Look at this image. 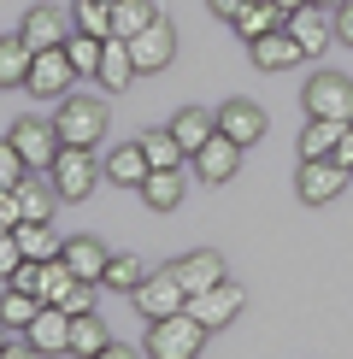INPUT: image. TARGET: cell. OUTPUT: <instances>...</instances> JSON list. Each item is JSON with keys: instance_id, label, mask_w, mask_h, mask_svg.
Masks as SVG:
<instances>
[{"instance_id": "obj_1", "label": "cell", "mask_w": 353, "mask_h": 359, "mask_svg": "<svg viewBox=\"0 0 353 359\" xmlns=\"http://www.w3.org/2000/svg\"><path fill=\"white\" fill-rule=\"evenodd\" d=\"M200 348H206V324L188 318V306L147 324V359H200Z\"/></svg>"}, {"instance_id": "obj_2", "label": "cell", "mask_w": 353, "mask_h": 359, "mask_svg": "<svg viewBox=\"0 0 353 359\" xmlns=\"http://www.w3.org/2000/svg\"><path fill=\"white\" fill-rule=\"evenodd\" d=\"M106 100H95V95H65L59 100V118H53V130H59V142L65 147H95L100 136H106Z\"/></svg>"}, {"instance_id": "obj_3", "label": "cell", "mask_w": 353, "mask_h": 359, "mask_svg": "<svg viewBox=\"0 0 353 359\" xmlns=\"http://www.w3.org/2000/svg\"><path fill=\"white\" fill-rule=\"evenodd\" d=\"M306 118H335V124H353V83L342 71H318L306 77Z\"/></svg>"}, {"instance_id": "obj_4", "label": "cell", "mask_w": 353, "mask_h": 359, "mask_svg": "<svg viewBox=\"0 0 353 359\" xmlns=\"http://www.w3.org/2000/svg\"><path fill=\"white\" fill-rule=\"evenodd\" d=\"M53 194L59 201H88L95 194V147H59V159H53Z\"/></svg>"}, {"instance_id": "obj_5", "label": "cell", "mask_w": 353, "mask_h": 359, "mask_svg": "<svg viewBox=\"0 0 353 359\" xmlns=\"http://www.w3.org/2000/svg\"><path fill=\"white\" fill-rule=\"evenodd\" d=\"M130 301H136V312L153 324V318H171V312H183V306H188V289H183V277L165 265V271H147V283L130 294Z\"/></svg>"}, {"instance_id": "obj_6", "label": "cell", "mask_w": 353, "mask_h": 359, "mask_svg": "<svg viewBox=\"0 0 353 359\" xmlns=\"http://www.w3.org/2000/svg\"><path fill=\"white\" fill-rule=\"evenodd\" d=\"M347 183H353V171L342 159H300V177H294V189H300L306 206H330Z\"/></svg>"}, {"instance_id": "obj_7", "label": "cell", "mask_w": 353, "mask_h": 359, "mask_svg": "<svg viewBox=\"0 0 353 359\" xmlns=\"http://www.w3.org/2000/svg\"><path fill=\"white\" fill-rule=\"evenodd\" d=\"M71 83H77L71 53H65V48H48V53H36V65H29V83H24V88H29L36 100H65Z\"/></svg>"}, {"instance_id": "obj_8", "label": "cell", "mask_w": 353, "mask_h": 359, "mask_svg": "<svg viewBox=\"0 0 353 359\" xmlns=\"http://www.w3.org/2000/svg\"><path fill=\"white\" fill-rule=\"evenodd\" d=\"M130 53H136V71H141V77L165 71L171 59H176V24H171V18H153L141 36H130Z\"/></svg>"}, {"instance_id": "obj_9", "label": "cell", "mask_w": 353, "mask_h": 359, "mask_svg": "<svg viewBox=\"0 0 353 359\" xmlns=\"http://www.w3.org/2000/svg\"><path fill=\"white\" fill-rule=\"evenodd\" d=\"M242 283H212V289H200V294H188V318H200L206 330H224V324L235 318V312H242Z\"/></svg>"}, {"instance_id": "obj_10", "label": "cell", "mask_w": 353, "mask_h": 359, "mask_svg": "<svg viewBox=\"0 0 353 359\" xmlns=\"http://www.w3.org/2000/svg\"><path fill=\"white\" fill-rule=\"evenodd\" d=\"M18 36L36 53H48V48H65V41L77 36V24H71V12H59V6H29L24 24H18Z\"/></svg>"}, {"instance_id": "obj_11", "label": "cell", "mask_w": 353, "mask_h": 359, "mask_svg": "<svg viewBox=\"0 0 353 359\" xmlns=\"http://www.w3.org/2000/svg\"><path fill=\"white\" fill-rule=\"evenodd\" d=\"M12 142H18V154L29 159V171H53V159H59V130L53 124H41V118H12Z\"/></svg>"}, {"instance_id": "obj_12", "label": "cell", "mask_w": 353, "mask_h": 359, "mask_svg": "<svg viewBox=\"0 0 353 359\" xmlns=\"http://www.w3.org/2000/svg\"><path fill=\"white\" fill-rule=\"evenodd\" d=\"M218 130H224L230 142L254 147V142L265 136V107H254V100H242V95H230L224 107H218Z\"/></svg>"}, {"instance_id": "obj_13", "label": "cell", "mask_w": 353, "mask_h": 359, "mask_svg": "<svg viewBox=\"0 0 353 359\" xmlns=\"http://www.w3.org/2000/svg\"><path fill=\"white\" fill-rule=\"evenodd\" d=\"M330 18H335V12H330V6H312V0H306L300 12H289V36L306 48V59L330 48V36H335V24H330Z\"/></svg>"}, {"instance_id": "obj_14", "label": "cell", "mask_w": 353, "mask_h": 359, "mask_svg": "<svg viewBox=\"0 0 353 359\" xmlns=\"http://www.w3.org/2000/svg\"><path fill=\"white\" fill-rule=\"evenodd\" d=\"M235 165H242V142H230L224 130H218L212 142L195 154V171H200V183H230L235 177Z\"/></svg>"}, {"instance_id": "obj_15", "label": "cell", "mask_w": 353, "mask_h": 359, "mask_svg": "<svg viewBox=\"0 0 353 359\" xmlns=\"http://www.w3.org/2000/svg\"><path fill=\"white\" fill-rule=\"evenodd\" d=\"M247 53H254L259 71H289V65H300V59H306V48L289 36V24L271 29V36H259V41H247Z\"/></svg>"}, {"instance_id": "obj_16", "label": "cell", "mask_w": 353, "mask_h": 359, "mask_svg": "<svg viewBox=\"0 0 353 359\" xmlns=\"http://www.w3.org/2000/svg\"><path fill=\"white\" fill-rule=\"evenodd\" d=\"M24 336H29V341H36V348H41V353H71V312L48 301V306H41V312H36V324H29V330H24Z\"/></svg>"}, {"instance_id": "obj_17", "label": "cell", "mask_w": 353, "mask_h": 359, "mask_svg": "<svg viewBox=\"0 0 353 359\" xmlns=\"http://www.w3.org/2000/svg\"><path fill=\"white\" fill-rule=\"evenodd\" d=\"M176 277H183V289L188 294H200V289H212V283H224V253H212V248H200V253H183V259L171 265Z\"/></svg>"}, {"instance_id": "obj_18", "label": "cell", "mask_w": 353, "mask_h": 359, "mask_svg": "<svg viewBox=\"0 0 353 359\" xmlns=\"http://www.w3.org/2000/svg\"><path fill=\"white\" fill-rule=\"evenodd\" d=\"M230 24H235V36H242V41H259V36H271V29H283L289 12L277 6V0H247Z\"/></svg>"}, {"instance_id": "obj_19", "label": "cell", "mask_w": 353, "mask_h": 359, "mask_svg": "<svg viewBox=\"0 0 353 359\" xmlns=\"http://www.w3.org/2000/svg\"><path fill=\"white\" fill-rule=\"evenodd\" d=\"M59 259H65V265H71V271H77L83 283H100V277H106V265H112V253L100 248L95 236H71V242H65V253H59Z\"/></svg>"}, {"instance_id": "obj_20", "label": "cell", "mask_w": 353, "mask_h": 359, "mask_svg": "<svg viewBox=\"0 0 353 359\" xmlns=\"http://www.w3.org/2000/svg\"><path fill=\"white\" fill-rule=\"evenodd\" d=\"M136 77H141V71H136V53H130V41H124V36H112V41H106V53H100V88H106V95H118V88H130Z\"/></svg>"}, {"instance_id": "obj_21", "label": "cell", "mask_w": 353, "mask_h": 359, "mask_svg": "<svg viewBox=\"0 0 353 359\" xmlns=\"http://www.w3.org/2000/svg\"><path fill=\"white\" fill-rule=\"evenodd\" d=\"M29 65H36V48L12 29V36H0V88H24L29 83Z\"/></svg>"}, {"instance_id": "obj_22", "label": "cell", "mask_w": 353, "mask_h": 359, "mask_svg": "<svg viewBox=\"0 0 353 359\" xmlns=\"http://www.w3.org/2000/svg\"><path fill=\"white\" fill-rule=\"evenodd\" d=\"M171 130H176V142L188 147V159H195L200 147L218 136V112H206V107H183V112L171 118Z\"/></svg>"}, {"instance_id": "obj_23", "label": "cell", "mask_w": 353, "mask_h": 359, "mask_svg": "<svg viewBox=\"0 0 353 359\" xmlns=\"http://www.w3.org/2000/svg\"><path fill=\"white\" fill-rule=\"evenodd\" d=\"M18 248H24V259H59V253H65V242L53 236V218H24L18 224Z\"/></svg>"}, {"instance_id": "obj_24", "label": "cell", "mask_w": 353, "mask_h": 359, "mask_svg": "<svg viewBox=\"0 0 353 359\" xmlns=\"http://www.w3.org/2000/svg\"><path fill=\"white\" fill-rule=\"evenodd\" d=\"M147 171H153V165H147L141 142H124V147H118V154L106 159V177H112L118 189H141V183H147Z\"/></svg>"}, {"instance_id": "obj_25", "label": "cell", "mask_w": 353, "mask_h": 359, "mask_svg": "<svg viewBox=\"0 0 353 359\" xmlns=\"http://www.w3.org/2000/svg\"><path fill=\"white\" fill-rule=\"evenodd\" d=\"M100 348H112L106 318H100V312H77V318H71V353H77V359H95Z\"/></svg>"}, {"instance_id": "obj_26", "label": "cell", "mask_w": 353, "mask_h": 359, "mask_svg": "<svg viewBox=\"0 0 353 359\" xmlns=\"http://www.w3.org/2000/svg\"><path fill=\"white\" fill-rule=\"evenodd\" d=\"M41 306H48V301H36L29 289H12V283L0 289V324H6V330H18V336L36 324V312H41Z\"/></svg>"}, {"instance_id": "obj_27", "label": "cell", "mask_w": 353, "mask_h": 359, "mask_svg": "<svg viewBox=\"0 0 353 359\" xmlns=\"http://www.w3.org/2000/svg\"><path fill=\"white\" fill-rule=\"evenodd\" d=\"M141 154H147V165H153V171H176V165L188 159V147L176 142V130H147V136H141Z\"/></svg>"}, {"instance_id": "obj_28", "label": "cell", "mask_w": 353, "mask_h": 359, "mask_svg": "<svg viewBox=\"0 0 353 359\" xmlns=\"http://www.w3.org/2000/svg\"><path fill=\"white\" fill-rule=\"evenodd\" d=\"M342 130H347V124H335V118H312V124L300 130V159H335Z\"/></svg>"}, {"instance_id": "obj_29", "label": "cell", "mask_w": 353, "mask_h": 359, "mask_svg": "<svg viewBox=\"0 0 353 359\" xmlns=\"http://www.w3.org/2000/svg\"><path fill=\"white\" fill-rule=\"evenodd\" d=\"M53 177L48 171H29L24 183H18V206H24V218H53Z\"/></svg>"}, {"instance_id": "obj_30", "label": "cell", "mask_w": 353, "mask_h": 359, "mask_svg": "<svg viewBox=\"0 0 353 359\" xmlns=\"http://www.w3.org/2000/svg\"><path fill=\"white\" fill-rule=\"evenodd\" d=\"M141 201L153 206V212H171V206L183 201V165H176V171H147V183H141Z\"/></svg>"}, {"instance_id": "obj_31", "label": "cell", "mask_w": 353, "mask_h": 359, "mask_svg": "<svg viewBox=\"0 0 353 359\" xmlns=\"http://www.w3.org/2000/svg\"><path fill=\"white\" fill-rule=\"evenodd\" d=\"M141 283H147V271H141V253H112V265H106V277H100V289L136 294Z\"/></svg>"}, {"instance_id": "obj_32", "label": "cell", "mask_w": 353, "mask_h": 359, "mask_svg": "<svg viewBox=\"0 0 353 359\" xmlns=\"http://www.w3.org/2000/svg\"><path fill=\"white\" fill-rule=\"evenodd\" d=\"M153 18H159L153 0H118V6H112V36H124V41H130V36H141Z\"/></svg>"}, {"instance_id": "obj_33", "label": "cell", "mask_w": 353, "mask_h": 359, "mask_svg": "<svg viewBox=\"0 0 353 359\" xmlns=\"http://www.w3.org/2000/svg\"><path fill=\"white\" fill-rule=\"evenodd\" d=\"M65 53H71V65H77V77H100V53H106V41L77 29V36L65 41Z\"/></svg>"}, {"instance_id": "obj_34", "label": "cell", "mask_w": 353, "mask_h": 359, "mask_svg": "<svg viewBox=\"0 0 353 359\" xmlns=\"http://www.w3.org/2000/svg\"><path fill=\"white\" fill-rule=\"evenodd\" d=\"M71 24H77L83 36L112 41V6H100V0H77V6H71Z\"/></svg>"}, {"instance_id": "obj_35", "label": "cell", "mask_w": 353, "mask_h": 359, "mask_svg": "<svg viewBox=\"0 0 353 359\" xmlns=\"http://www.w3.org/2000/svg\"><path fill=\"white\" fill-rule=\"evenodd\" d=\"M24 177H29V159L18 154V142L6 136V142H0V189H18Z\"/></svg>"}, {"instance_id": "obj_36", "label": "cell", "mask_w": 353, "mask_h": 359, "mask_svg": "<svg viewBox=\"0 0 353 359\" xmlns=\"http://www.w3.org/2000/svg\"><path fill=\"white\" fill-rule=\"evenodd\" d=\"M24 265V248H18V230H0V283H12V271Z\"/></svg>"}, {"instance_id": "obj_37", "label": "cell", "mask_w": 353, "mask_h": 359, "mask_svg": "<svg viewBox=\"0 0 353 359\" xmlns=\"http://www.w3.org/2000/svg\"><path fill=\"white\" fill-rule=\"evenodd\" d=\"M59 306H65L71 312V318H77V312H95V283H71V294H65V301H59Z\"/></svg>"}, {"instance_id": "obj_38", "label": "cell", "mask_w": 353, "mask_h": 359, "mask_svg": "<svg viewBox=\"0 0 353 359\" xmlns=\"http://www.w3.org/2000/svg\"><path fill=\"white\" fill-rule=\"evenodd\" d=\"M24 224V206H18V189H0V230H18Z\"/></svg>"}, {"instance_id": "obj_39", "label": "cell", "mask_w": 353, "mask_h": 359, "mask_svg": "<svg viewBox=\"0 0 353 359\" xmlns=\"http://www.w3.org/2000/svg\"><path fill=\"white\" fill-rule=\"evenodd\" d=\"M0 359H48V353H41V348H36V341H29V336H24V341H6V353H0Z\"/></svg>"}, {"instance_id": "obj_40", "label": "cell", "mask_w": 353, "mask_h": 359, "mask_svg": "<svg viewBox=\"0 0 353 359\" xmlns=\"http://www.w3.org/2000/svg\"><path fill=\"white\" fill-rule=\"evenodd\" d=\"M335 36H342V41H347V48H353V0H347V6H342V12H335Z\"/></svg>"}, {"instance_id": "obj_41", "label": "cell", "mask_w": 353, "mask_h": 359, "mask_svg": "<svg viewBox=\"0 0 353 359\" xmlns=\"http://www.w3.org/2000/svg\"><path fill=\"white\" fill-rule=\"evenodd\" d=\"M335 159H342V165H347V171H353V124H347V130H342V142H335Z\"/></svg>"}, {"instance_id": "obj_42", "label": "cell", "mask_w": 353, "mask_h": 359, "mask_svg": "<svg viewBox=\"0 0 353 359\" xmlns=\"http://www.w3.org/2000/svg\"><path fill=\"white\" fill-rule=\"evenodd\" d=\"M95 359H141V353H136V348H124V341H112V348H100Z\"/></svg>"}, {"instance_id": "obj_43", "label": "cell", "mask_w": 353, "mask_h": 359, "mask_svg": "<svg viewBox=\"0 0 353 359\" xmlns=\"http://www.w3.org/2000/svg\"><path fill=\"white\" fill-rule=\"evenodd\" d=\"M206 6H212V12H218V18H235V12H242V6H247V0H206Z\"/></svg>"}, {"instance_id": "obj_44", "label": "cell", "mask_w": 353, "mask_h": 359, "mask_svg": "<svg viewBox=\"0 0 353 359\" xmlns=\"http://www.w3.org/2000/svg\"><path fill=\"white\" fill-rule=\"evenodd\" d=\"M312 6H330V12H342V6H347V0H312Z\"/></svg>"}, {"instance_id": "obj_45", "label": "cell", "mask_w": 353, "mask_h": 359, "mask_svg": "<svg viewBox=\"0 0 353 359\" xmlns=\"http://www.w3.org/2000/svg\"><path fill=\"white\" fill-rule=\"evenodd\" d=\"M277 6H283V12H300V6H306V0H277Z\"/></svg>"}, {"instance_id": "obj_46", "label": "cell", "mask_w": 353, "mask_h": 359, "mask_svg": "<svg viewBox=\"0 0 353 359\" xmlns=\"http://www.w3.org/2000/svg\"><path fill=\"white\" fill-rule=\"evenodd\" d=\"M0 353H6V324H0Z\"/></svg>"}, {"instance_id": "obj_47", "label": "cell", "mask_w": 353, "mask_h": 359, "mask_svg": "<svg viewBox=\"0 0 353 359\" xmlns=\"http://www.w3.org/2000/svg\"><path fill=\"white\" fill-rule=\"evenodd\" d=\"M100 6H118V0H100Z\"/></svg>"}]
</instances>
